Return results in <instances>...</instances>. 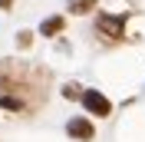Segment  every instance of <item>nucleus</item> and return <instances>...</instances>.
Wrapping results in <instances>:
<instances>
[{
	"mask_svg": "<svg viewBox=\"0 0 145 142\" xmlns=\"http://www.w3.org/2000/svg\"><path fill=\"white\" fill-rule=\"evenodd\" d=\"M96 7H99V0H66V10H69L72 17H86Z\"/></svg>",
	"mask_w": 145,
	"mask_h": 142,
	"instance_id": "nucleus-6",
	"label": "nucleus"
},
{
	"mask_svg": "<svg viewBox=\"0 0 145 142\" xmlns=\"http://www.w3.org/2000/svg\"><path fill=\"white\" fill-rule=\"evenodd\" d=\"M63 30H66V17L63 13H53V17H46L43 23H40V36H50V40L59 36Z\"/></svg>",
	"mask_w": 145,
	"mask_h": 142,
	"instance_id": "nucleus-5",
	"label": "nucleus"
},
{
	"mask_svg": "<svg viewBox=\"0 0 145 142\" xmlns=\"http://www.w3.org/2000/svg\"><path fill=\"white\" fill-rule=\"evenodd\" d=\"M82 89H86V86H79V83H66V86H63V99H79Z\"/></svg>",
	"mask_w": 145,
	"mask_h": 142,
	"instance_id": "nucleus-8",
	"label": "nucleus"
},
{
	"mask_svg": "<svg viewBox=\"0 0 145 142\" xmlns=\"http://www.w3.org/2000/svg\"><path fill=\"white\" fill-rule=\"evenodd\" d=\"M125 23H129V13H99L96 17V36H102L109 43H122Z\"/></svg>",
	"mask_w": 145,
	"mask_h": 142,
	"instance_id": "nucleus-2",
	"label": "nucleus"
},
{
	"mask_svg": "<svg viewBox=\"0 0 145 142\" xmlns=\"http://www.w3.org/2000/svg\"><path fill=\"white\" fill-rule=\"evenodd\" d=\"M33 30H20V33H17V46H20V50H30V46H33Z\"/></svg>",
	"mask_w": 145,
	"mask_h": 142,
	"instance_id": "nucleus-7",
	"label": "nucleus"
},
{
	"mask_svg": "<svg viewBox=\"0 0 145 142\" xmlns=\"http://www.w3.org/2000/svg\"><path fill=\"white\" fill-rule=\"evenodd\" d=\"M79 103H82V109H86L89 119H109V116H112V99H109L102 89L86 86V89H82V96H79Z\"/></svg>",
	"mask_w": 145,
	"mask_h": 142,
	"instance_id": "nucleus-3",
	"label": "nucleus"
},
{
	"mask_svg": "<svg viewBox=\"0 0 145 142\" xmlns=\"http://www.w3.org/2000/svg\"><path fill=\"white\" fill-rule=\"evenodd\" d=\"M66 135L72 142H92L96 139V126H92L89 116H69L66 119Z\"/></svg>",
	"mask_w": 145,
	"mask_h": 142,
	"instance_id": "nucleus-4",
	"label": "nucleus"
},
{
	"mask_svg": "<svg viewBox=\"0 0 145 142\" xmlns=\"http://www.w3.org/2000/svg\"><path fill=\"white\" fill-rule=\"evenodd\" d=\"M0 10H13V0H0Z\"/></svg>",
	"mask_w": 145,
	"mask_h": 142,
	"instance_id": "nucleus-9",
	"label": "nucleus"
},
{
	"mask_svg": "<svg viewBox=\"0 0 145 142\" xmlns=\"http://www.w3.org/2000/svg\"><path fill=\"white\" fill-rule=\"evenodd\" d=\"M50 73L20 60H0V109L30 116L43 106Z\"/></svg>",
	"mask_w": 145,
	"mask_h": 142,
	"instance_id": "nucleus-1",
	"label": "nucleus"
}]
</instances>
